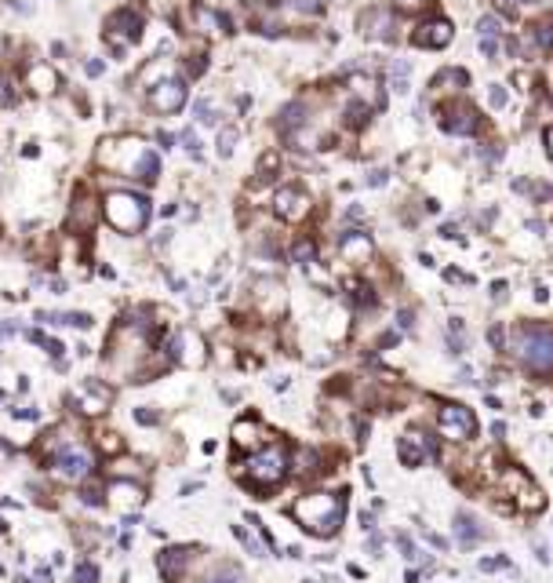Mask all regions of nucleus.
Instances as JSON below:
<instances>
[{
  "mask_svg": "<svg viewBox=\"0 0 553 583\" xmlns=\"http://www.w3.org/2000/svg\"><path fill=\"white\" fill-rule=\"evenodd\" d=\"M481 55H484V59H495V55H499V41H495V37H481Z\"/></svg>",
  "mask_w": 553,
  "mask_h": 583,
  "instance_id": "obj_51",
  "label": "nucleus"
},
{
  "mask_svg": "<svg viewBox=\"0 0 553 583\" xmlns=\"http://www.w3.org/2000/svg\"><path fill=\"white\" fill-rule=\"evenodd\" d=\"M237 143H240V132L233 128V124H229V128H222V132H218V143H215V146H218V157H222V161L233 157Z\"/></svg>",
  "mask_w": 553,
  "mask_h": 583,
  "instance_id": "obj_35",
  "label": "nucleus"
},
{
  "mask_svg": "<svg viewBox=\"0 0 553 583\" xmlns=\"http://www.w3.org/2000/svg\"><path fill=\"white\" fill-rule=\"evenodd\" d=\"M528 37L535 41L539 52H553V22H535V26L528 30Z\"/></svg>",
  "mask_w": 553,
  "mask_h": 583,
  "instance_id": "obj_34",
  "label": "nucleus"
},
{
  "mask_svg": "<svg viewBox=\"0 0 553 583\" xmlns=\"http://www.w3.org/2000/svg\"><path fill=\"white\" fill-rule=\"evenodd\" d=\"M543 143H546V154L553 157V124H550V128H546V135H543Z\"/></svg>",
  "mask_w": 553,
  "mask_h": 583,
  "instance_id": "obj_58",
  "label": "nucleus"
},
{
  "mask_svg": "<svg viewBox=\"0 0 553 583\" xmlns=\"http://www.w3.org/2000/svg\"><path fill=\"white\" fill-rule=\"evenodd\" d=\"M73 583H98V569L92 562H81L76 573H73Z\"/></svg>",
  "mask_w": 553,
  "mask_h": 583,
  "instance_id": "obj_41",
  "label": "nucleus"
},
{
  "mask_svg": "<svg viewBox=\"0 0 553 583\" xmlns=\"http://www.w3.org/2000/svg\"><path fill=\"white\" fill-rule=\"evenodd\" d=\"M488 339H492L495 347H503V343H506V328H503V325H492V328H488Z\"/></svg>",
  "mask_w": 553,
  "mask_h": 583,
  "instance_id": "obj_55",
  "label": "nucleus"
},
{
  "mask_svg": "<svg viewBox=\"0 0 553 583\" xmlns=\"http://www.w3.org/2000/svg\"><path fill=\"white\" fill-rule=\"evenodd\" d=\"M346 296H350L357 307H375V288H371L368 281H361V277H346Z\"/></svg>",
  "mask_w": 553,
  "mask_h": 583,
  "instance_id": "obj_29",
  "label": "nucleus"
},
{
  "mask_svg": "<svg viewBox=\"0 0 553 583\" xmlns=\"http://www.w3.org/2000/svg\"><path fill=\"white\" fill-rule=\"evenodd\" d=\"M98 449L113 456V452H121V449H124V441H121L117 434H98Z\"/></svg>",
  "mask_w": 553,
  "mask_h": 583,
  "instance_id": "obj_45",
  "label": "nucleus"
},
{
  "mask_svg": "<svg viewBox=\"0 0 553 583\" xmlns=\"http://www.w3.org/2000/svg\"><path fill=\"white\" fill-rule=\"evenodd\" d=\"M459 234V223H444L441 226V237H455Z\"/></svg>",
  "mask_w": 553,
  "mask_h": 583,
  "instance_id": "obj_56",
  "label": "nucleus"
},
{
  "mask_svg": "<svg viewBox=\"0 0 553 583\" xmlns=\"http://www.w3.org/2000/svg\"><path fill=\"white\" fill-rule=\"evenodd\" d=\"M466 84H470L466 70L448 66V70H441V73H437V77L430 81V95H433V99H459Z\"/></svg>",
  "mask_w": 553,
  "mask_h": 583,
  "instance_id": "obj_22",
  "label": "nucleus"
},
{
  "mask_svg": "<svg viewBox=\"0 0 553 583\" xmlns=\"http://www.w3.org/2000/svg\"><path fill=\"white\" fill-rule=\"evenodd\" d=\"M408 73H411V66H408L404 59L390 62V77H393V92H397V95H404V92H408Z\"/></svg>",
  "mask_w": 553,
  "mask_h": 583,
  "instance_id": "obj_36",
  "label": "nucleus"
},
{
  "mask_svg": "<svg viewBox=\"0 0 553 583\" xmlns=\"http://www.w3.org/2000/svg\"><path fill=\"white\" fill-rule=\"evenodd\" d=\"M295 474H302V478L320 474V452L317 449H299L295 452Z\"/></svg>",
  "mask_w": 553,
  "mask_h": 583,
  "instance_id": "obj_32",
  "label": "nucleus"
},
{
  "mask_svg": "<svg viewBox=\"0 0 553 583\" xmlns=\"http://www.w3.org/2000/svg\"><path fill=\"white\" fill-rule=\"evenodd\" d=\"M346 215H350V219H364V208H361V205H353V208L346 212Z\"/></svg>",
  "mask_w": 553,
  "mask_h": 583,
  "instance_id": "obj_62",
  "label": "nucleus"
},
{
  "mask_svg": "<svg viewBox=\"0 0 553 583\" xmlns=\"http://www.w3.org/2000/svg\"><path fill=\"white\" fill-rule=\"evenodd\" d=\"M455 532H459V540L466 543V547H473V543L484 536V525H477V518H473L470 511H459L455 514Z\"/></svg>",
  "mask_w": 553,
  "mask_h": 583,
  "instance_id": "obj_28",
  "label": "nucleus"
},
{
  "mask_svg": "<svg viewBox=\"0 0 553 583\" xmlns=\"http://www.w3.org/2000/svg\"><path fill=\"white\" fill-rule=\"evenodd\" d=\"M135 420L146 423V427H153V423H160V412H153V409H135Z\"/></svg>",
  "mask_w": 553,
  "mask_h": 583,
  "instance_id": "obj_52",
  "label": "nucleus"
},
{
  "mask_svg": "<svg viewBox=\"0 0 553 583\" xmlns=\"http://www.w3.org/2000/svg\"><path fill=\"white\" fill-rule=\"evenodd\" d=\"M335 245H339V259L350 263V266L375 263V248H371V237H368L364 230H342V234L335 237Z\"/></svg>",
  "mask_w": 553,
  "mask_h": 583,
  "instance_id": "obj_16",
  "label": "nucleus"
},
{
  "mask_svg": "<svg viewBox=\"0 0 553 583\" xmlns=\"http://www.w3.org/2000/svg\"><path fill=\"white\" fill-rule=\"evenodd\" d=\"M310 212H313V197H310V190H306V186H299V183L277 186V194H273V215H277L280 223L299 226V223L310 219Z\"/></svg>",
  "mask_w": 553,
  "mask_h": 583,
  "instance_id": "obj_7",
  "label": "nucleus"
},
{
  "mask_svg": "<svg viewBox=\"0 0 553 583\" xmlns=\"http://www.w3.org/2000/svg\"><path fill=\"white\" fill-rule=\"evenodd\" d=\"M357 26L368 41H382V44H393L397 37H401V11L397 8H386V4H375L361 11V19H357Z\"/></svg>",
  "mask_w": 553,
  "mask_h": 583,
  "instance_id": "obj_8",
  "label": "nucleus"
},
{
  "mask_svg": "<svg viewBox=\"0 0 553 583\" xmlns=\"http://www.w3.org/2000/svg\"><path fill=\"white\" fill-rule=\"evenodd\" d=\"M506 562H503V558H488V562H481V569H503Z\"/></svg>",
  "mask_w": 553,
  "mask_h": 583,
  "instance_id": "obj_59",
  "label": "nucleus"
},
{
  "mask_svg": "<svg viewBox=\"0 0 553 583\" xmlns=\"http://www.w3.org/2000/svg\"><path fill=\"white\" fill-rule=\"evenodd\" d=\"M109 496L117 507H138L143 503V485H135V481H113Z\"/></svg>",
  "mask_w": 553,
  "mask_h": 583,
  "instance_id": "obj_27",
  "label": "nucleus"
},
{
  "mask_svg": "<svg viewBox=\"0 0 553 583\" xmlns=\"http://www.w3.org/2000/svg\"><path fill=\"white\" fill-rule=\"evenodd\" d=\"M280 175V150H266V154L259 157V168H255V183H273Z\"/></svg>",
  "mask_w": 553,
  "mask_h": 583,
  "instance_id": "obj_30",
  "label": "nucleus"
},
{
  "mask_svg": "<svg viewBox=\"0 0 553 583\" xmlns=\"http://www.w3.org/2000/svg\"><path fill=\"white\" fill-rule=\"evenodd\" d=\"M291 263L306 266V270L317 266V241L313 237H299V241H295V245H291Z\"/></svg>",
  "mask_w": 553,
  "mask_h": 583,
  "instance_id": "obj_31",
  "label": "nucleus"
},
{
  "mask_svg": "<svg viewBox=\"0 0 553 583\" xmlns=\"http://www.w3.org/2000/svg\"><path fill=\"white\" fill-rule=\"evenodd\" d=\"M102 215L117 234H143L149 223V197L135 190H109L102 197Z\"/></svg>",
  "mask_w": 553,
  "mask_h": 583,
  "instance_id": "obj_5",
  "label": "nucleus"
},
{
  "mask_svg": "<svg viewBox=\"0 0 553 583\" xmlns=\"http://www.w3.org/2000/svg\"><path fill=\"white\" fill-rule=\"evenodd\" d=\"M143 30H146V19L135 8H121L106 19V41L113 44V52H124L127 44H135L143 37Z\"/></svg>",
  "mask_w": 553,
  "mask_h": 583,
  "instance_id": "obj_13",
  "label": "nucleus"
},
{
  "mask_svg": "<svg viewBox=\"0 0 553 583\" xmlns=\"http://www.w3.org/2000/svg\"><path fill=\"white\" fill-rule=\"evenodd\" d=\"M452 37H455L452 22H448L444 15H430V19H422L419 26H415V33H411V44H415V48H426V52H441V48L452 44Z\"/></svg>",
  "mask_w": 553,
  "mask_h": 583,
  "instance_id": "obj_15",
  "label": "nucleus"
},
{
  "mask_svg": "<svg viewBox=\"0 0 553 583\" xmlns=\"http://www.w3.org/2000/svg\"><path fill=\"white\" fill-rule=\"evenodd\" d=\"M168 358L171 361H182V365H204V339L197 336V332H189V328H182V332H175L171 336V343H168Z\"/></svg>",
  "mask_w": 553,
  "mask_h": 583,
  "instance_id": "obj_17",
  "label": "nucleus"
},
{
  "mask_svg": "<svg viewBox=\"0 0 553 583\" xmlns=\"http://www.w3.org/2000/svg\"><path fill=\"white\" fill-rule=\"evenodd\" d=\"M255 303H259L262 314H280V307H284V285L273 281V277H262L255 285Z\"/></svg>",
  "mask_w": 553,
  "mask_h": 583,
  "instance_id": "obj_24",
  "label": "nucleus"
},
{
  "mask_svg": "<svg viewBox=\"0 0 553 583\" xmlns=\"http://www.w3.org/2000/svg\"><path fill=\"white\" fill-rule=\"evenodd\" d=\"M437 434L448 441H470L477 438V416L466 405H441L437 409Z\"/></svg>",
  "mask_w": 553,
  "mask_h": 583,
  "instance_id": "obj_10",
  "label": "nucleus"
},
{
  "mask_svg": "<svg viewBox=\"0 0 553 583\" xmlns=\"http://www.w3.org/2000/svg\"><path fill=\"white\" fill-rule=\"evenodd\" d=\"M477 33H481V37H495V41H499V33H503V22H499V15H481Z\"/></svg>",
  "mask_w": 553,
  "mask_h": 583,
  "instance_id": "obj_39",
  "label": "nucleus"
},
{
  "mask_svg": "<svg viewBox=\"0 0 553 583\" xmlns=\"http://www.w3.org/2000/svg\"><path fill=\"white\" fill-rule=\"evenodd\" d=\"M48 467L55 471L62 481H84L87 474H92V452H87L84 445H76V441H66V445H59V452L48 460Z\"/></svg>",
  "mask_w": 553,
  "mask_h": 583,
  "instance_id": "obj_9",
  "label": "nucleus"
},
{
  "mask_svg": "<svg viewBox=\"0 0 553 583\" xmlns=\"http://www.w3.org/2000/svg\"><path fill=\"white\" fill-rule=\"evenodd\" d=\"M178 143H182L193 157H200V139H197V132H193V128H186L182 135H178Z\"/></svg>",
  "mask_w": 553,
  "mask_h": 583,
  "instance_id": "obj_44",
  "label": "nucleus"
},
{
  "mask_svg": "<svg viewBox=\"0 0 553 583\" xmlns=\"http://www.w3.org/2000/svg\"><path fill=\"white\" fill-rule=\"evenodd\" d=\"M291 518L299 522L310 536H335L342 529V518H346V496L339 492H306L291 503Z\"/></svg>",
  "mask_w": 553,
  "mask_h": 583,
  "instance_id": "obj_4",
  "label": "nucleus"
},
{
  "mask_svg": "<svg viewBox=\"0 0 553 583\" xmlns=\"http://www.w3.org/2000/svg\"><path fill=\"white\" fill-rule=\"evenodd\" d=\"M269 441H273V434H269L259 420H251V416H244V420L233 423V445L240 452H255V449L269 445Z\"/></svg>",
  "mask_w": 553,
  "mask_h": 583,
  "instance_id": "obj_18",
  "label": "nucleus"
},
{
  "mask_svg": "<svg viewBox=\"0 0 553 583\" xmlns=\"http://www.w3.org/2000/svg\"><path fill=\"white\" fill-rule=\"evenodd\" d=\"M503 489L513 496V507H517L521 514H535V511H543V507H546V496L539 492V485L521 471V467H506Z\"/></svg>",
  "mask_w": 553,
  "mask_h": 583,
  "instance_id": "obj_11",
  "label": "nucleus"
},
{
  "mask_svg": "<svg viewBox=\"0 0 553 583\" xmlns=\"http://www.w3.org/2000/svg\"><path fill=\"white\" fill-rule=\"evenodd\" d=\"M186 99H189V88H186V81H182V77H160V81H153V84H149L146 103H149V110H153V113L168 117V113H178V110L186 106Z\"/></svg>",
  "mask_w": 553,
  "mask_h": 583,
  "instance_id": "obj_14",
  "label": "nucleus"
},
{
  "mask_svg": "<svg viewBox=\"0 0 553 583\" xmlns=\"http://www.w3.org/2000/svg\"><path fill=\"white\" fill-rule=\"evenodd\" d=\"M102 70H106V62H102V59H87V62H84V73H87V77H102Z\"/></svg>",
  "mask_w": 553,
  "mask_h": 583,
  "instance_id": "obj_54",
  "label": "nucleus"
},
{
  "mask_svg": "<svg viewBox=\"0 0 553 583\" xmlns=\"http://www.w3.org/2000/svg\"><path fill=\"white\" fill-rule=\"evenodd\" d=\"M411 321H415V314H411V310H401V328H411Z\"/></svg>",
  "mask_w": 553,
  "mask_h": 583,
  "instance_id": "obj_60",
  "label": "nucleus"
},
{
  "mask_svg": "<svg viewBox=\"0 0 553 583\" xmlns=\"http://www.w3.org/2000/svg\"><path fill=\"white\" fill-rule=\"evenodd\" d=\"M506 350L517 358V365L532 376H553V325L543 321H521L510 328Z\"/></svg>",
  "mask_w": 553,
  "mask_h": 583,
  "instance_id": "obj_2",
  "label": "nucleus"
},
{
  "mask_svg": "<svg viewBox=\"0 0 553 583\" xmlns=\"http://www.w3.org/2000/svg\"><path fill=\"white\" fill-rule=\"evenodd\" d=\"M84 503H95V507L106 503V489H102L98 481H95V485H87V489H84Z\"/></svg>",
  "mask_w": 553,
  "mask_h": 583,
  "instance_id": "obj_46",
  "label": "nucleus"
},
{
  "mask_svg": "<svg viewBox=\"0 0 553 583\" xmlns=\"http://www.w3.org/2000/svg\"><path fill=\"white\" fill-rule=\"evenodd\" d=\"M157 143H160V146H164V150H168V146H171V143H175V135H168V132H160V135H157Z\"/></svg>",
  "mask_w": 553,
  "mask_h": 583,
  "instance_id": "obj_61",
  "label": "nucleus"
},
{
  "mask_svg": "<svg viewBox=\"0 0 553 583\" xmlns=\"http://www.w3.org/2000/svg\"><path fill=\"white\" fill-rule=\"evenodd\" d=\"M76 401V409H81L84 416H98V412H106V405H109V387H102V383H84L81 387V394L73 398Z\"/></svg>",
  "mask_w": 553,
  "mask_h": 583,
  "instance_id": "obj_23",
  "label": "nucleus"
},
{
  "mask_svg": "<svg viewBox=\"0 0 553 583\" xmlns=\"http://www.w3.org/2000/svg\"><path fill=\"white\" fill-rule=\"evenodd\" d=\"M371 110H375V106H368L364 99H350V103H346V110H342V124H346L350 132H361V128H368Z\"/></svg>",
  "mask_w": 553,
  "mask_h": 583,
  "instance_id": "obj_26",
  "label": "nucleus"
},
{
  "mask_svg": "<svg viewBox=\"0 0 553 583\" xmlns=\"http://www.w3.org/2000/svg\"><path fill=\"white\" fill-rule=\"evenodd\" d=\"M200 583H244V576H240V569L237 565H229V562H222V565H215L208 576H204Z\"/></svg>",
  "mask_w": 553,
  "mask_h": 583,
  "instance_id": "obj_33",
  "label": "nucleus"
},
{
  "mask_svg": "<svg viewBox=\"0 0 553 583\" xmlns=\"http://www.w3.org/2000/svg\"><path fill=\"white\" fill-rule=\"evenodd\" d=\"M41 321H62V325H73V328H92V314H36Z\"/></svg>",
  "mask_w": 553,
  "mask_h": 583,
  "instance_id": "obj_37",
  "label": "nucleus"
},
{
  "mask_svg": "<svg viewBox=\"0 0 553 583\" xmlns=\"http://www.w3.org/2000/svg\"><path fill=\"white\" fill-rule=\"evenodd\" d=\"M233 532H237V540H240V543H244V547H248L251 554H262V547H259V543H255V540H251V536H248V532H244L240 525H237Z\"/></svg>",
  "mask_w": 553,
  "mask_h": 583,
  "instance_id": "obj_53",
  "label": "nucleus"
},
{
  "mask_svg": "<svg viewBox=\"0 0 553 583\" xmlns=\"http://www.w3.org/2000/svg\"><path fill=\"white\" fill-rule=\"evenodd\" d=\"M506 296V281H495L492 285V299H503Z\"/></svg>",
  "mask_w": 553,
  "mask_h": 583,
  "instance_id": "obj_57",
  "label": "nucleus"
},
{
  "mask_svg": "<svg viewBox=\"0 0 553 583\" xmlns=\"http://www.w3.org/2000/svg\"><path fill=\"white\" fill-rule=\"evenodd\" d=\"M306 124H310V103L306 99H291V103L277 113V132L288 139H295L299 132H306Z\"/></svg>",
  "mask_w": 553,
  "mask_h": 583,
  "instance_id": "obj_19",
  "label": "nucleus"
},
{
  "mask_svg": "<svg viewBox=\"0 0 553 583\" xmlns=\"http://www.w3.org/2000/svg\"><path fill=\"white\" fill-rule=\"evenodd\" d=\"M193 113H197V121H200V124H215V121H218L208 99H197V103H193Z\"/></svg>",
  "mask_w": 553,
  "mask_h": 583,
  "instance_id": "obj_42",
  "label": "nucleus"
},
{
  "mask_svg": "<svg viewBox=\"0 0 553 583\" xmlns=\"http://www.w3.org/2000/svg\"><path fill=\"white\" fill-rule=\"evenodd\" d=\"M364 183L379 190V186H386V183H390V172H386V168H371V172L364 175Z\"/></svg>",
  "mask_w": 553,
  "mask_h": 583,
  "instance_id": "obj_47",
  "label": "nucleus"
},
{
  "mask_svg": "<svg viewBox=\"0 0 553 583\" xmlns=\"http://www.w3.org/2000/svg\"><path fill=\"white\" fill-rule=\"evenodd\" d=\"M15 103V92H11V81L0 73V106H11Z\"/></svg>",
  "mask_w": 553,
  "mask_h": 583,
  "instance_id": "obj_49",
  "label": "nucleus"
},
{
  "mask_svg": "<svg viewBox=\"0 0 553 583\" xmlns=\"http://www.w3.org/2000/svg\"><path fill=\"white\" fill-rule=\"evenodd\" d=\"M95 164L106 172H121L127 179H138L153 186L160 179V157L135 135H121V139H102L95 150Z\"/></svg>",
  "mask_w": 553,
  "mask_h": 583,
  "instance_id": "obj_1",
  "label": "nucleus"
},
{
  "mask_svg": "<svg viewBox=\"0 0 553 583\" xmlns=\"http://www.w3.org/2000/svg\"><path fill=\"white\" fill-rule=\"evenodd\" d=\"M426 456H433V441L422 438L419 430H408V434L397 441V460H401L404 467H419Z\"/></svg>",
  "mask_w": 553,
  "mask_h": 583,
  "instance_id": "obj_21",
  "label": "nucleus"
},
{
  "mask_svg": "<svg viewBox=\"0 0 553 583\" xmlns=\"http://www.w3.org/2000/svg\"><path fill=\"white\" fill-rule=\"evenodd\" d=\"M98 215H102V205L95 201L92 190L81 183V186L73 190V205H70V215H66V230L76 234V237H87V234L95 230Z\"/></svg>",
  "mask_w": 553,
  "mask_h": 583,
  "instance_id": "obj_12",
  "label": "nucleus"
},
{
  "mask_svg": "<svg viewBox=\"0 0 553 583\" xmlns=\"http://www.w3.org/2000/svg\"><path fill=\"white\" fill-rule=\"evenodd\" d=\"M288 467H291L288 445H284V441H269V445L255 449L244 463H237V467H233V474H237V478H240L251 492L266 496V492H273V489L284 485Z\"/></svg>",
  "mask_w": 553,
  "mask_h": 583,
  "instance_id": "obj_3",
  "label": "nucleus"
},
{
  "mask_svg": "<svg viewBox=\"0 0 553 583\" xmlns=\"http://www.w3.org/2000/svg\"><path fill=\"white\" fill-rule=\"evenodd\" d=\"M204 66H208V62H204V55H189V59H186V73H189V77H200Z\"/></svg>",
  "mask_w": 553,
  "mask_h": 583,
  "instance_id": "obj_48",
  "label": "nucleus"
},
{
  "mask_svg": "<svg viewBox=\"0 0 553 583\" xmlns=\"http://www.w3.org/2000/svg\"><path fill=\"white\" fill-rule=\"evenodd\" d=\"M477 157H481V161H488V164L503 161V143H484V146L477 150Z\"/></svg>",
  "mask_w": 553,
  "mask_h": 583,
  "instance_id": "obj_43",
  "label": "nucleus"
},
{
  "mask_svg": "<svg viewBox=\"0 0 553 583\" xmlns=\"http://www.w3.org/2000/svg\"><path fill=\"white\" fill-rule=\"evenodd\" d=\"M25 84H30L36 95H51L59 88V73L51 66H44V62H36V66H30V73H25Z\"/></svg>",
  "mask_w": 553,
  "mask_h": 583,
  "instance_id": "obj_25",
  "label": "nucleus"
},
{
  "mask_svg": "<svg viewBox=\"0 0 553 583\" xmlns=\"http://www.w3.org/2000/svg\"><path fill=\"white\" fill-rule=\"evenodd\" d=\"M488 106H492V110H506L510 106L506 84H492V88H488Z\"/></svg>",
  "mask_w": 553,
  "mask_h": 583,
  "instance_id": "obj_38",
  "label": "nucleus"
},
{
  "mask_svg": "<svg viewBox=\"0 0 553 583\" xmlns=\"http://www.w3.org/2000/svg\"><path fill=\"white\" fill-rule=\"evenodd\" d=\"M193 547H168V551H160V558H157V569H160V576L168 580V583H182V576H186V565L193 562Z\"/></svg>",
  "mask_w": 553,
  "mask_h": 583,
  "instance_id": "obj_20",
  "label": "nucleus"
},
{
  "mask_svg": "<svg viewBox=\"0 0 553 583\" xmlns=\"http://www.w3.org/2000/svg\"><path fill=\"white\" fill-rule=\"evenodd\" d=\"M437 117H441V128L448 135H459V139H470L481 132V110L466 103V99H448V103L437 106Z\"/></svg>",
  "mask_w": 553,
  "mask_h": 583,
  "instance_id": "obj_6",
  "label": "nucleus"
},
{
  "mask_svg": "<svg viewBox=\"0 0 553 583\" xmlns=\"http://www.w3.org/2000/svg\"><path fill=\"white\" fill-rule=\"evenodd\" d=\"M393 8L397 11H422V8H430V0H393Z\"/></svg>",
  "mask_w": 553,
  "mask_h": 583,
  "instance_id": "obj_50",
  "label": "nucleus"
},
{
  "mask_svg": "<svg viewBox=\"0 0 553 583\" xmlns=\"http://www.w3.org/2000/svg\"><path fill=\"white\" fill-rule=\"evenodd\" d=\"M30 343H36V347H44L48 354H55V358H59V354H62V343H55V339H48L44 332H36V328H30Z\"/></svg>",
  "mask_w": 553,
  "mask_h": 583,
  "instance_id": "obj_40",
  "label": "nucleus"
}]
</instances>
